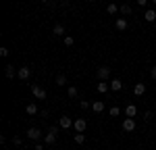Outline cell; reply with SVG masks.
Wrapping results in <instances>:
<instances>
[{"instance_id": "10", "label": "cell", "mask_w": 156, "mask_h": 150, "mask_svg": "<svg viewBox=\"0 0 156 150\" xmlns=\"http://www.w3.org/2000/svg\"><path fill=\"white\" fill-rule=\"evenodd\" d=\"M115 27H117L119 31H125V29H127V19H125V17H119L117 23H115Z\"/></svg>"}, {"instance_id": "20", "label": "cell", "mask_w": 156, "mask_h": 150, "mask_svg": "<svg viewBox=\"0 0 156 150\" xmlns=\"http://www.w3.org/2000/svg\"><path fill=\"white\" fill-rule=\"evenodd\" d=\"M92 111L94 112H102L104 111V102H94V104H92Z\"/></svg>"}, {"instance_id": "22", "label": "cell", "mask_w": 156, "mask_h": 150, "mask_svg": "<svg viewBox=\"0 0 156 150\" xmlns=\"http://www.w3.org/2000/svg\"><path fill=\"white\" fill-rule=\"evenodd\" d=\"M73 142H77V144H83V142H85L83 134H75V138H73Z\"/></svg>"}, {"instance_id": "1", "label": "cell", "mask_w": 156, "mask_h": 150, "mask_svg": "<svg viewBox=\"0 0 156 150\" xmlns=\"http://www.w3.org/2000/svg\"><path fill=\"white\" fill-rule=\"evenodd\" d=\"M121 127H123V131H129V134H131L133 129H135V121H133L131 117H127V119L121 123Z\"/></svg>"}, {"instance_id": "29", "label": "cell", "mask_w": 156, "mask_h": 150, "mask_svg": "<svg viewBox=\"0 0 156 150\" xmlns=\"http://www.w3.org/2000/svg\"><path fill=\"white\" fill-rule=\"evenodd\" d=\"M37 115H40V117H44V119H46V117H48V111H46V109H42V111L37 112Z\"/></svg>"}, {"instance_id": "36", "label": "cell", "mask_w": 156, "mask_h": 150, "mask_svg": "<svg viewBox=\"0 0 156 150\" xmlns=\"http://www.w3.org/2000/svg\"><path fill=\"white\" fill-rule=\"evenodd\" d=\"M154 127H156V125H154Z\"/></svg>"}, {"instance_id": "5", "label": "cell", "mask_w": 156, "mask_h": 150, "mask_svg": "<svg viewBox=\"0 0 156 150\" xmlns=\"http://www.w3.org/2000/svg\"><path fill=\"white\" fill-rule=\"evenodd\" d=\"M17 77H19V79H23V81H27V79L31 77V69H29V67H21V69H19V73H17Z\"/></svg>"}, {"instance_id": "25", "label": "cell", "mask_w": 156, "mask_h": 150, "mask_svg": "<svg viewBox=\"0 0 156 150\" xmlns=\"http://www.w3.org/2000/svg\"><path fill=\"white\" fill-rule=\"evenodd\" d=\"M62 42H65V46H73V44H75V40H73L71 36H65V40H62Z\"/></svg>"}, {"instance_id": "4", "label": "cell", "mask_w": 156, "mask_h": 150, "mask_svg": "<svg viewBox=\"0 0 156 150\" xmlns=\"http://www.w3.org/2000/svg\"><path fill=\"white\" fill-rule=\"evenodd\" d=\"M73 127H75V131L77 134H83L87 123H85V119H77V121H73Z\"/></svg>"}, {"instance_id": "31", "label": "cell", "mask_w": 156, "mask_h": 150, "mask_svg": "<svg viewBox=\"0 0 156 150\" xmlns=\"http://www.w3.org/2000/svg\"><path fill=\"white\" fill-rule=\"evenodd\" d=\"M150 75H152V79L156 81V67H152V71H150Z\"/></svg>"}, {"instance_id": "9", "label": "cell", "mask_w": 156, "mask_h": 150, "mask_svg": "<svg viewBox=\"0 0 156 150\" xmlns=\"http://www.w3.org/2000/svg\"><path fill=\"white\" fill-rule=\"evenodd\" d=\"M144 17H146V21H148V23H154V21H156V11H154V9H146Z\"/></svg>"}, {"instance_id": "18", "label": "cell", "mask_w": 156, "mask_h": 150, "mask_svg": "<svg viewBox=\"0 0 156 150\" xmlns=\"http://www.w3.org/2000/svg\"><path fill=\"white\" fill-rule=\"evenodd\" d=\"M4 71H6V77H9V79L17 77V73H19V71H15V69H12V65H6V69H4Z\"/></svg>"}, {"instance_id": "3", "label": "cell", "mask_w": 156, "mask_h": 150, "mask_svg": "<svg viewBox=\"0 0 156 150\" xmlns=\"http://www.w3.org/2000/svg\"><path fill=\"white\" fill-rule=\"evenodd\" d=\"M96 75H98L100 81H106L108 77H110V69H108V67H100V69L96 71Z\"/></svg>"}, {"instance_id": "32", "label": "cell", "mask_w": 156, "mask_h": 150, "mask_svg": "<svg viewBox=\"0 0 156 150\" xmlns=\"http://www.w3.org/2000/svg\"><path fill=\"white\" fill-rule=\"evenodd\" d=\"M137 4H140V6H146V4H148V0H137Z\"/></svg>"}, {"instance_id": "19", "label": "cell", "mask_w": 156, "mask_h": 150, "mask_svg": "<svg viewBox=\"0 0 156 150\" xmlns=\"http://www.w3.org/2000/svg\"><path fill=\"white\" fill-rule=\"evenodd\" d=\"M106 12H108V15H117V12H119V6L112 2V4H108V6H106Z\"/></svg>"}, {"instance_id": "13", "label": "cell", "mask_w": 156, "mask_h": 150, "mask_svg": "<svg viewBox=\"0 0 156 150\" xmlns=\"http://www.w3.org/2000/svg\"><path fill=\"white\" fill-rule=\"evenodd\" d=\"M52 34H54V36H65V25L56 23L54 27H52Z\"/></svg>"}, {"instance_id": "12", "label": "cell", "mask_w": 156, "mask_h": 150, "mask_svg": "<svg viewBox=\"0 0 156 150\" xmlns=\"http://www.w3.org/2000/svg\"><path fill=\"white\" fill-rule=\"evenodd\" d=\"M44 140H46V144H48V146H52V144H56V134H54V131H48Z\"/></svg>"}, {"instance_id": "34", "label": "cell", "mask_w": 156, "mask_h": 150, "mask_svg": "<svg viewBox=\"0 0 156 150\" xmlns=\"http://www.w3.org/2000/svg\"><path fill=\"white\" fill-rule=\"evenodd\" d=\"M40 2H48V0H40Z\"/></svg>"}, {"instance_id": "33", "label": "cell", "mask_w": 156, "mask_h": 150, "mask_svg": "<svg viewBox=\"0 0 156 150\" xmlns=\"http://www.w3.org/2000/svg\"><path fill=\"white\" fill-rule=\"evenodd\" d=\"M36 150H44V146L42 144H36Z\"/></svg>"}, {"instance_id": "21", "label": "cell", "mask_w": 156, "mask_h": 150, "mask_svg": "<svg viewBox=\"0 0 156 150\" xmlns=\"http://www.w3.org/2000/svg\"><path fill=\"white\" fill-rule=\"evenodd\" d=\"M108 112H110V117H119L121 109H119V106H112V109H108Z\"/></svg>"}, {"instance_id": "28", "label": "cell", "mask_w": 156, "mask_h": 150, "mask_svg": "<svg viewBox=\"0 0 156 150\" xmlns=\"http://www.w3.org/2000/svg\"><path fill=\"white\" fill-rule=\"evenodd\" d=\"M0 56H9V48L2 46V48H0Z\"/></svg>"}, {"instance_id": "11", "label": "cell", "mask_w": 156, "mask_h": 150, "mask_svg": "<svg viewBox=\"0 0 156 150\" xmlns=\"http://www.w3.org/2000/svg\"><path fill=\"white\" fill-rule=\"evenodd\" d=\"M133 94H135V96H144V94H146V86L142 84V81H140V84H135V88H133Z\"/></svg>"}, {"instance_id": "35", "label": "cell", "mask_w": 156, "mask_h": 150, "mask_svg": "<svg viewBox=\"0 0 156 150\" xmlns=\"http://www.w3.org/2000/svg\"><path fill=\"white\" fill-rule=\"evenodd\" d=\"M152 2H154V4H156V0H152Z\"/></svg>"}, {"instance_id": "16", "label": "cell", "mask_w": 156, "mask_h": 150, "mask_svg": "<svg viewBox=\"0 0 156 150\" xmlns=\"http://www.w3.org/2000/svg\"><path fill=\"white\" fill-rule=\"evenodd\" d=\"M119 12L123 15V17H127V15H131V6H129V4H121V6H119Z\"/></svg>"}, {"instance_id": "6", "label": "cell", "mask_w": 156, "mask_h": 150, "mask_svg": "<svg viewBox=\"0 0 156 150\" xmlns=\"http://www.w3.org/2000/svg\"><path fill=\"white\" fill-rule=\"evenodd\" d=\"M31 94H34L36 98H40V100H46V92H44L40 86H31Z\"/></svg>"}, {"instance_id": "8", "label": "cell", "mask_w": 156, "mask_h": 150, "mask_svg": "<svg viewBox=\"0 0 156 150\" xmlns=\"http://www.w3.org/2000/svg\"><path fill=\"white\" fill-rule=\"evenodd\" d=\"M58 125L62 127V129H69V127H73V121L67 117V115H62V117H60V121H58Z\"/></svg>"}, {"instance_id": "7", "label": "cell", "mask_w": 156, "mask_h": 150, "mask_svg": "<svg viewBox=\"0 0 156 150\" xmlns=\"http://www.w3.org/2000/svg\"><path fill=\"white\" fill-rule=\"evenodd\" d=\"M123 112H125V115H127V117H135V115H137V106H135V104H127V106H125V109H123Z\"/></svg>"}, {"instance_id": "30", "label": "cell", "mask_w": 156, "mask_h": 150, "mask_svg": "<svg viewBox=\"0 0 156 150\" xmlns=\"http://www.w3.org/2000/svg\"><path fill=\"white\" fill-rule=\"evenodd\" d=\"M81 109H90V102L87 100H81Z\"/></svg>"}, {"instance_id": "2", "label": "cell", "mask_w": 156, "mask_h": 150, "mask_svg": "<svg viewBox=\"0 0 156 150\" xmlns=\"http://www.w3.org/2000/svg\"><path fill=\"white\" fill-rule=\"evenodd\" d=\"M27 138H29V140H40V138H42V129H40V127H29V129H27Z\"/></svg>"}, {"instance_id": "17", "label": "cell", "mask_w": 156, "mask_h": 150, "mask_svg": "<svg viewBox=\"0 0 156 150\" xmlns=\"http://www.w3.org/2000/svg\"><path fill=\"white\" fill-rule=\"evenodd\" d=\"M25 111H27V115H37V112H40V106H37V104H27Z\"/></svg>"}, {"instance_id": "27", "label": "cell", "mask_w": 156, "mask_h": 150, "mask_svg": "<svg viewBox=\"0 0 156 150\" xmlns=\"http://www.w3.org/2000/svg\"><path fill=\"white\" fill-rule=\"evenodd\" d=\"M12 144H15V146H21L23 142H21V138H17V136H15V138H12Z\"/></svg>"}, {"instance_id": "24", "label": "cell", "mask_w": 156, "mask_h": 150, "mask_svg": "<svg viewBox=\"0 0 156 150\" xmlns=\"http://www.w3.org/2000/svg\"><path fill=\"white\" fill-rule=\"evenodd\" d=\"M56 84H58V86H65V84H67V77H65V75H56Z\"/></svg>"}, {"instance_id": "26", "label": "cell", "mask_w": 156, "mask_h": 150, "mask_svg": "<svg viewBox=\"0 0 156 150\" xmlns=\"http://www.w3.org/2000/svg\"><path fill=\"white\" fill-rule=\"evenodd\" d=\"M152 119H154V112H152V111H146L144 112V121H152Z\"/></svg>"}, {"instance_id": "15", "label": "cell", "mask_w": 156, "mask_h": 150, "mask_svg": "<svg viewBox=\"0 0 156 150\" xmlns=\"http://www.w3.org/2000/svg\"><path fill=\"white\" fill-rule=\"evenodd\" d=\"M98 92H100V94H106L108 90H110V84H106V81H100V84H98V88H96Z\"/></svg>"}, {"instance_id": "23", "label": "cell", "mask_w": 156, "mask_h": 150, "mask_svg": "<svg viewBox=\"0 0 156 150\" xmlns=\"http://www.w3.org/2000/svg\"><path fill=\"white\" fill-rule=\"evenodd\" d=\"M67 94H69L71 98H77V88H75V86H71L69 90H67Z\"/></svg>"}, {"instance_id": "14", "label": "cell", "mask_w": 156, "mask_h": 150, "mask_svg": "<svg viewBox=\"0 0 156 150\" xmlns=\"http://www.w3.org/2000/svg\"><path fill=\"white\" fill-rule=\"evenodd\" d=\"M121 88H123V81H121V79H112V81H110V90H112V92H119Z\"/></svg>"}]
</instances>
